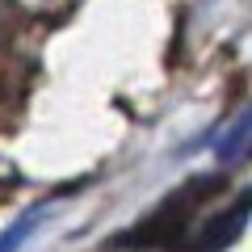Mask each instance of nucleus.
<instances>
[{
	"mask_svg": "<svg viewBox=\"0 0 252 252\" xmlns=\"http://www.w3.org/2000/svg\"><path fill=\"white\" fill-rule=\"evenodd\" d=\"M244 223H248V193H244V198L235 202L223 219H215V223L193 240V248H198V252H219V248H227V244L244 231Z\"/></svg>",
	"mask_w": 252,
	"mask_h": 252,
	"instance_id": "f257e3e1",
	"label": "nucleus"
},
{
	"mask_svg": "<svg viewBox=\"0 0 252 252\" xmlns=\"http://www.w3.org/2000/svg\"><path fill=\"white\" fill-rule=\"evenodd\" d=\"M42 215H46V206H30L26 215L17 219V223H9L4 231H0V252H17L21 244H26L30 235H34V227L42 223Z\"/></svg>",
	"mask_w": 252,
	"mask_h": 252,
	"instance_id": "f03ea898",
	"label": "nucleus"
},
{
	"mask_svg": "<svg viewBox=\"0 0 252 252\" xmlns=\"http://www.w3.org/2000/svg\"><path fill=\"white\" fill-rule=\"evenodd\" d=\"M244 147H248V118H240V122L231 126V135H227L223 147H219V160H223V164L244 160Z\"/></svg>",
	"mask_w": 252,
	"mask_h": 252,
	"instance_id": "7ed1b4c3",
	"label": "nucleus"
}]
</instances>
